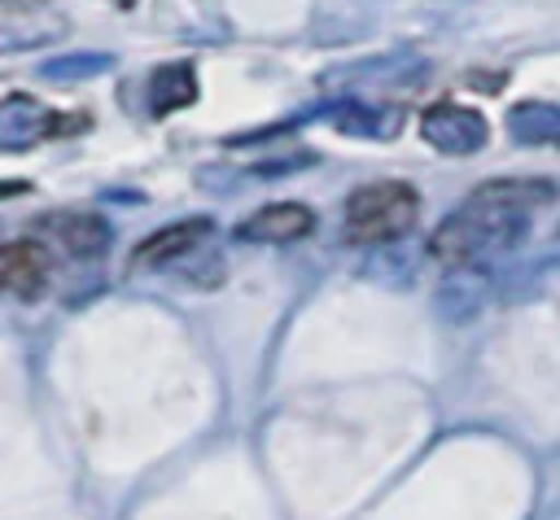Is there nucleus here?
<instances>
[{
    "mask_svg": "<svg viewBox=\"0 0 560 520\" xmlns=\"http://www.w3.org/2000/svg\"><path fill=\"white\" fill-rule=\"evenodd\" d=\"M556 201V184L547 179H494L481 184L429 240L442 262H472L486 253H508L529 236L534 210Z\"/></svg>",
    "mask_w": 560,
    "mask_h": 520,
    "instance_id": "obj_1",
    "label": "nucleus"
},
{
    "mask_svg": "<svg viewBox=\"0 0 560 520\" xmlns=\"http://www.w3.org/2000/svg\"><path fill=\"white\" fill-rule=\"evenodd\" d=\"M416 218H420V192L411 184H398V179L363 184L346 201V236L359 245L398 240L402 232H411Z\"/></svg>",
    "mask_w": 560,
    "mask_h": 520,
    "instance_id": "obj_2",
    "label": "nucleus"
},
{
    "mask_svg": "<svg viewBox=\"0 0 560 520\" xmlns=\"http://www.w3.org/2000/svg\"><path fill=\"white\" fill-rule=\"evenodd\" d=\"M420 135H424L438 153H459V157H468V153L486 149L490 127H486V118H481L477 109H468V105H433V109L420 114Z\"/></svg>",
    "mask_w": 560,
    "mask_h": 520,
    "instance_id": "obj_3",
    "label": "nucleus"
},
{
    "mask_svg": "<svg viewBox=\"0 0 560 520\" xmlns=\"http://www.w3.org/2000/svg\"><path fill=\"white\" fill-rule=\"evenodd\" d=\"M61 127H70V122L52 118V109H44L35 96L13 92L0 105V149L4 153H22V149H31L35 140H44L48 131H61Z\"/></svg>",
    "mask_w": 560,
    "mask_h": 520,
    "instance_id": "obj_4",
    "label": "nucleus"
},
{
    "mask_svg": "<svg viewBox=\"0 0 560 520\" xmlns=\"http://www.w3.org/2000/svg\"><path fill=\"white\" fill-rule=\"evenodd\" d=\"M39 236L70 258H96L109 245V223L96 214H44Z\"/></svg>",
    "mask_w": 560,
    "mask_h": 520,
    "instance_id": "obj_5",
    "label": "nucleus"
},
{
    "mask_svg": "<svg viewBox=\"0 0 560 520\" xmlns=\"http://www.w3.org/2000/svg\"><path fill=\"white\" fill-rule=\"evenodd\" d=\"M315 227V214L298 201H276L262 205L258 214H249L236 227V240H254V245H284V240H302Z\"/></svg>",
    "mask_w": 560,
    "mask_h": 520,
    "instance_id": "obj_6",
    "label": "nucleus"
},
{
    "mask_svg": "<svg viewBox=\"0 0 560 520\" xmlns=\"http://www.w3.org/2000/svg\"><path fill=\"white\" fill-rule=\"evenodd\" d=\"M48 271H52V262L39 240H9L0 253V280L13 297H26V302L39 297L48 284Z\"/></svg>",
    "mask_w": 560,
    "mask_h": 520,
    "instance_id": "obj_7",
    "label": "nucleus"
},
{
    "mask_svg": "<svg viewBox=\"0 0 560 520\" xmlns=\"http://www.w3.org/2000/svg\"><path fill=\"white\" fill-rule=\"evenodd\" d=\"M210 232H214L210 218H184V223H175V227H162V232H153L149 240L136 245V267H162V262H171V258H184V253H192L201 240H210Z\"/></svg>",
    "mask_w": 560,
    "mask_h": 520,
    "instance_id": "obj_8",
    "label": "nucleus"
},
{
    "mask_svg": "<svg viewBox=\"0 0 560 520\" xmlns=\"http://www.w3.org/2000/svg\"><path fill=\"white\" fill-rule=\"evenodd\" d=\"M192 101H197V79H192L188 61H171V66L153 70V79H149V114L153 118L175 114V109H184Z\"/></svg>",
    "mask_w": 560,
    "mask_h": 520,
    "instance_id": "obj_9",
    "label": "nucleus"
},
{
    "mask_svg": "<svg viewBox=\"0 0 560 520\" xmlns=\"http://www.w3.org/2000/svg\"><path fill=\"white\" fill-rule=\"evenodd\" d=\"M508 131L521 144H560V105L525 101L508 114Z\"/></svg>",
    "mask_w": 560,
    "mask_h": 520,
    "instance_id": "obj_10",
    "label": "nucleus"
},
{
    "mask_svg": "<svg viewBox=\"0 0 560 520\" xmlns=\"http://www.w3.org/2000/svg\"><path fill=\"white\" fill-rule=\"evenodd\" d=\"M332 122L341 131H363V135H394L398 131V114L394 109H368V105H337L328 109Z\"/></svg>",
    "mask_w": 560,
    "mask_h": 520,
    "instance_id": "obj_11",
    "label": "nucleus"
},
{
    "mask_svg": "<svg viewBox=\"0 0 560 520\" xmlns=\"http://www.w3.org/2000/svg\"><path fill=\"white\" fill-rule=\"evenodd\" d=\"M101 70H109V57H105V52H70V57L48 61V66H44V79L70 83V79H92V74H101Z\"/></svg>",
    "mask_w": 560,
    "mask_h": 520,
    "instance_id": "obj_12",
    "label": "nucleus"
},
{
    "mask_svg": "<svg viewBox=\"0 0 560 520\" xmlns=\"http://www.w3.org/2000/svg\"><path fill=\"white\" fill-rule=\"evenodd\" d=\"M114 4H118V9H131V4H136V0H114Z\"/></svg>",
    "mask_w": 560,
    "mask_h": 520,
    "instance_id": "obj_13",
    "label": "nucleus"
},
{
    "mask_svg": "<svg viewBox=\"0 0 560 520\" xmlns=\"http://www.w3.org/2000/svg\"><path fill=\"white\" fill-rule=\"evenodd\" d=\"M9 4H18V0H9Z\"/></svg>",
    "mask_w": 560,
    "mask_h": 520,
    "instance_id": "obj_14",
    "label": "nucleus"
}]
</instances>
